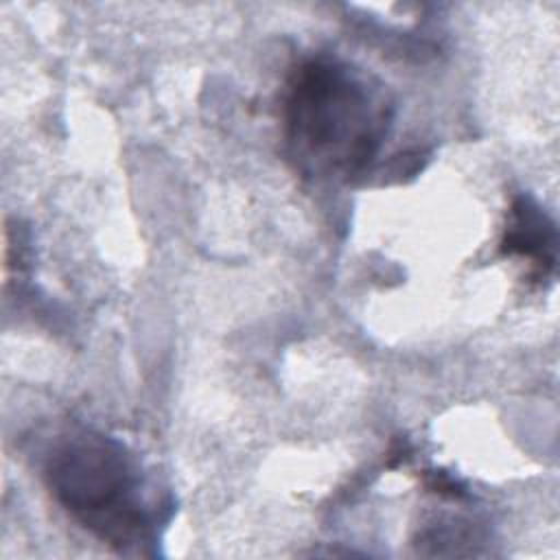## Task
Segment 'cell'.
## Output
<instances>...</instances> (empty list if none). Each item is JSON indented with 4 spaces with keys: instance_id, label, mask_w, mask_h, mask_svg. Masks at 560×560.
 Listing matches in <instances>:
<instances>
[{
    "instance_id": "cell-3",
    "label": "cell",
    "mask_w": 560,
    "mask_h": 560,
    "mask_svg": "<svg viewBox=\"0 0 560 560\" xmlns=\"http://www.w3.org/2000/svg\"><path fill=\"white\" fill-rule=\"evenodd\" d=\"M556 225L547 212L532 197H516L501 238V254L527 258L536 278L542 280L556 267Z\"/></svg>"
},
{
    "instance_id": "cell-4",
    "label": "cell",
    "mask_w": 560,
    "mask_h": 560,
    "mask_svg": "<svg viewBox=\"0 0 560 560\" xmlns=\"http://www.w3.org/2000/svg\"><path fill=\"white\" fill-rule=\"evenodd\" d=\"M429 488L438 494H446L451 499H462L466 494V490L446 472H431V481H427Z\"/></svg>"
},
{
    "instance_id": "cell-1",
    "label": "cell",
    "mask_w": 560,
    "mask_h": 560,
    "mask_svg": "<svg viewBox=\"0 0 560 560\" xmlns=\"http://www.w3.org/2000/svg\"><path fill=\"white\" fill-rule=\"evenodd\" d=\"M392 118L385 88L343 59L311 57L287 79L282 138L306 177L352 182L363 175L378 158Z\"/></svg>"
},
{
    "instance_id": "cell-2",
    "label": "cell",
    "mask_w": 560,
    "mask_h": 560,
    "mask_svg": "<svg viewBox=\"0 0 560 560\" xmlns=\"http://www.w3.org/2000/svg\"><path fill=\"white\" fill-rule=\"evenodd\" d=\"M44 479L52 499L105 545L129 551L158 538L162 508L120 440L88 429L63 435L46 457Z\"/></svg>"
}]
</instances>
